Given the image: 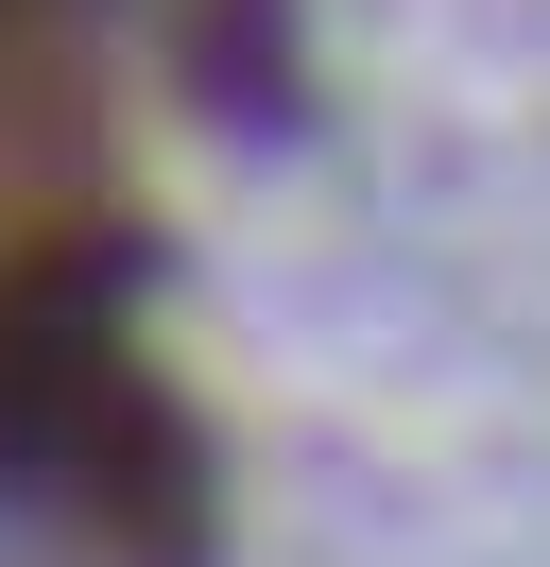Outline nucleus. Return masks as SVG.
Segmentation results:
<instances>
[{
    "label": "nucleus",
    "mask_w": 550,
    "mask_h": 567,
    "mask_svg": "<svg viewBox=\"0 0 550 567\" xmlns=\"http://www.w3.org/2000/svg\"><path fill=\"white\" fill-rule=\"evenodd\" d=\"M0 482L121 567H206V447L69 276V241H0Z\"/></svg>",
    "instance_id": "obj_1"
},
{
    "label": "nucleus",
    "mask_w": 550,
    "mask_h": 567,
    "mask_svg": "<svg viewBox=\"0 0 550 567\" xmlns=\"http://www.w3.org/2000/svg\"><path fill=\"white\" fill-rule=\"evenodd\" d=\"M103 155V0H0V241H52Z\"/></svg>",
    "instance_id": "obj_2"
}]
</instances>
